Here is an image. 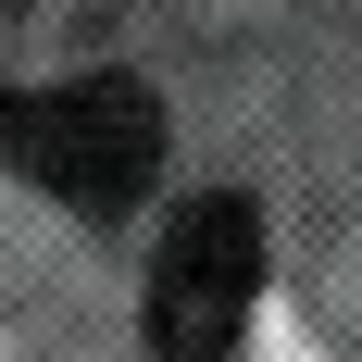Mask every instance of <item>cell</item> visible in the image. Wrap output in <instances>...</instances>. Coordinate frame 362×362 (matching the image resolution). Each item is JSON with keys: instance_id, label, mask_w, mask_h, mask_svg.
<instances>
[{"instance_id": "cell-2", "label": "cell", "mask_w": 362, "mask_h": 362, "mask_svg": "<svg viewBox=\"0 0 362 362\" xmlns=\"http://www.w3.org/2000/svg\"><path fill=\"white\" fill-rule=\"evenodd\" d=\"M250 300H262V213L238 200V187H213V200H187L175 225H163V250H150V362H225L238 337H250Z\"/></svg>"}, {"instance_id": "cell-1", "label": "cell", "mask_w": 362, "mask_h": 362, "mask_svg": "<svg viewBox=\"0 0 362 362\" xmlns=\"http://www.w3.org/2000/svg\"><path fill=\"white\" fill-rule=\"evenodd\" d=\"M163 150H175V125H163V100L138 75H37V88H0V175H25L63 213L150 200Z\"/></svg>"}]
</instances>
